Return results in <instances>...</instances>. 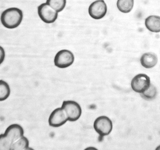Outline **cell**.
<instances>
[{
	"label": "cell",
	"mask_w": 160,
	"mask_h": 150,
	"mask_svg": "<svg viewBox=\"0 0 160 150\" xmlns=\"http://www.w3.org/2000/svg\"><path fill=\"white\" fill-rule=\"evenodd\" d=\"M64 111L68 120L74 122L80 117L82 112L81 106L77 102L72 100L64 101L61 107Z\"/></svg>",
	"instance_id": "3957f363"
},
{
	"label": "cell",
	"mask_w": 160,
	"mask_h": 150,
	"mask_svg": "<svg viewBox=\"0 0 160 150\" xmlns=\"http://www.w3.org/2000/svg\"><path fill=\"white\" fill-rule=\"evenodd\" d=\"M158 61L157 55L152 52L145 53L142 55L140 59L141 65L147 69L153 68L156 65Z\"/></svg>",
	"instance_id": "30bf717a"
},
{
	"label": "cell",
	"mask_w": 160,
	"mask_h": 150,
	"mask_svg": "<svg viewBox=\"0 0 160 150\" xmlns=\"http://www.w3.org/2000/svg\"><path fill=\"white\" fill-rule=\"evenodd\" d=\"M46 2L58 13L65 7L66 0H46Z\"/></svg>",
	"instance_id": "2e32d148"
},
{
	"label": "cell",
	"mask_w": 160,
	"mask_h": 150,
	"mask_svg": "<svg viewBox=\"0 0 160 150\" xmlns=\"http://www.w3.org/2000/svg\"><path fill=\"white\" fill-rule=\"evenodd\" d=\"M93 128L101 138L109 134L112 129L111 120L106 116H101L97 118L93 123Z\"/></svg>",
	"instance_id": "5b68a950"
},
{
	"label": "cell",
	"mask_w": 160,
	"mask_h": 150,
	"mask_svg": "<svg viewBox=\"0 0 160 150\" xmlns=\"http://www.w3.org/2000/svg\"><path fill=\"white\" fill-rule=\"evenodd\" d=\"M145 25L150 31L155 33L160 32V16L150 15L145 19Z\"/></svg>",
	"instance_id": "8fae6325"
},
{
	"label": "cell",
	"mask_w": 160,
	"mask_h": 150,
	"mask_svg": "<svg viewBox=\"0 0 160 150\" xmlns=\"http://www.w3.org/2000/svg\"><path fill=\"white\" fill-rule=\"evenodd\" d=\"M11 93L10 86L8 83L3 80H0V101H3L9 96Z\"/></svg>",
	"instance_id": "9a60e30c"
},
{
	"label": "cell",
	"mask_w": 160,
	"mask_h": 150,
	"mask_svg": "<svg viewBox=\"0 0 160 150\" xmlns=\"http://www.w3.org/2000/svg\"><path fill=\"white\" fill-rule=\"evenodd\" d=\"M23 18V12L20 9L16 7H12L6 9L2 12L1 21L4 27L12 29L20 25Z\"/></svg>",
	"instance_id": "7a4b0ae2"
},
{
	"label": "cell",
	"mask_w": 160,
	"mask_h": 150,
	"mask_svg": "<svg viewBox=\"0 0 160 150\" xmlns=\"http://www.w3.org/2000/svg\"><path fill=\"white\" fill-rule=\"evenodd\" d=\"M157 94V89L155 86L152 83L148 89L143 92L140 94L142 98L148 101L154 99L156 97Z\"/></svg>",
	"instance_id": "5bb4252c"
},
{
	"label": "cell",
	"mask_w": 160,
	"mask_h": 150,
	"mask_svg": "<svg viewBox=\"0 0 160 150\" xmlns=\"http://www.w3.org/2000/svg\"><path fill=\"white\" fill-rule=\"evenodd\" d=\"M5 57V52L4 49L1 46H0V64H1L4 61Z\"/></svg>",
	"instance_id": "e0dca14e"
},
{
	"label": "cell",
	"mask_w": 160,
	"mask_h": 150,
	"mask_svg": "<svg viewBox=\"0 0 160 150\" xmlns=\"http://www.w3.org/2000/svg\"><path fill=\"white\" fill-rule=\"evenodd\" d=\"M38 13L43 22L48 24L55 22L58 16V12L46 2L42 3L38 7Z\"/></svg>",
	"instance_id": "8992f818"
},
{
	"label": "cell",
	"mask_w": 160,
	"mask_h": 150,
	"mask_svg": "<svg viewBox=\"0 0 160 150\" xmlns=\"http://www.w3.org/2000/svg\"><path fill=\"white\" fill-rule=\"evenodd\" d=\"M134 0H118L117 6L118 10L124 13L130 12L134 5Z\"/></svg>",
	"instance_id": "7c38bea8"
},
{
	"label": "cell",
	"mask_w": 160,
	"mask_h": 150,
	"mask_svg": "<svg viewBox=\"0 0 160 150\" xmlns=\"http://www.w3.org/2000/svg\"><path fill=\"white\" fill-rule=\"evenodd\" d=\"M107 10L106 4L103 0H97L90 5L88 12L91 17L98 20L105 16L107 13Z\"/></svg>",
	"instance_id": "ba28073f"
},
{
	"label": "cell",
	"mask_w": 160,
	"mask_h": 150,
	"mask_svg": "<svg viewBox=\"0 0 160 150\" xmlns=\"http://www.w3.org/2000/svg\"><path fill=\"white\" fill-rule=\"evenodd\" d=\"M86 149H96V148H93V147H92V148H91V147H89V148H86Z\"/></svg>",
	"instance_id": "ac0fdd59"
},
{
	"label": "cell",
	"mask_w": 160,
	"mask_h": 150,
	"mask_svg": "<svg viewBox=\"0 0 160 150\" xmlns=\"http://www.w3.org/2000/svg\"><path fill=\"white\" fill-rule=\"evenodd\" d=\"M156 150H160V145L158 146L156 148Z\"/></svg>",
	"instance_id": "d6986e66"
},
{
	"label": "cell",
	"mask_w": 160,
	"mask_h": 150,
	"mask_svg": "<svg viewBox=\"0 0 160 150\" xmlns=\"http://www.w3.org/2000/svg\"><path fill=\"white\" fill-rule=\"evenodd\" d=\"M22 127L17 123L9 125L0 135V150H11L13 143L24 135Z\"/></svg>",
	"instance_id": "6da1fadb"
},
{
	"label": "cell",
	"mask_w": 160,
	"mask_h": 150,
	"mask_svg": "<svg viewBox=\"0 0 160 150\" xmlns=\"http://www.w3.org/2000/svg\"><path fill=\"white\" fill-rule=\"evenodd\" d=\"M151 84L150 79L148 75L145 74L140 73L133 77L131 85L134 91L140 94L148 89Z\"/></svg>",
	"instance_id": "52a82bcc"
},
{
	"label": "cell",
	"mask_w": 160,
	"mask_h": 150,
	"mask_svg": "<svg viewBox=\"0 0 160 150\" xmlns=\"http://www.w3.org/2000/svg\"><path fill=\"white\" fill-rule=\"evenodd\" d=\"M29 141L24 135L15 141L12 144L11 150H26L29 148Z\"/></svg>",
	"instance_id": "4fadbf2b"
},
{
	"label": "cell",
	"mask_w": 160,
	"mask_h": 150,
	"mask_svg": "<svg viewBox=\"0 0 160 150\" xmlns=\"http://www.w3.org/2000/svg\"><path fill=\"white\" fill-rule=\"evenodd\" d=\"M68 121L66 115L61 107L54 109L51 113L48 119L49 125L54 128L63 125Z\"/></svg>",
	"instance_id": "9c48e42d"
},
{
	"label": "cell",
	"mask_w": 160,
	"mask_h": 150,
	"mask_svg": "<svg viewBox=\"0 0 160 150\" xmlns=\"http://www.w3.org/2000/svg\"><path fill=\"white\" fill-rule=\"evenodd\" d=\"M74 56L73 53L67 49L61 50L55 55L54 59L55 65L59 68H65L71 65L73 63Z\"/></svg>",
	"instance_id": "277c9868"
}]
</instances>
